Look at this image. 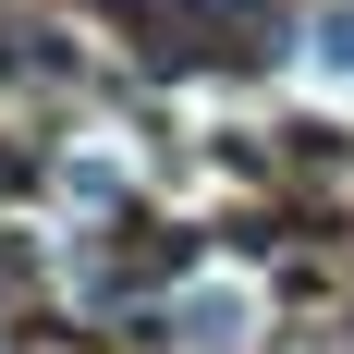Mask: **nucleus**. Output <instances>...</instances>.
<instances>
[{
	"mask_svg": "<svg viewBox=\"0 0 354 354\" xmlns=\"http://www.w3.org/2000/svg\"><path fill=\"white\" fill-rule=\"evenodd\" d=\"M330 62H342V73H354V12H330Z\"/></svg>",
	"mask_w": 354,
	"mask_h": 354,
	"instance_id": "obj_1",
	"label": "nucleus"
}]
</instances>
